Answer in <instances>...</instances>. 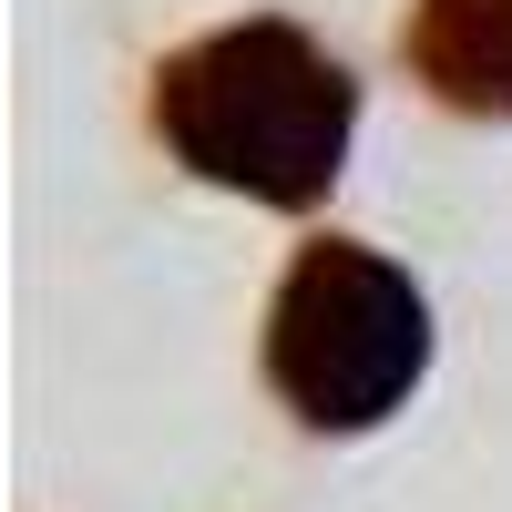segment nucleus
<instances>
[{
	"label": "nucleus",
	"instance_id": "1",
	"mask_svg": "<svg viewBox=\"0 0 512 512\" xmlns=\"http://www.w3.org/2000/svg\"><path fill=\"white\" fill-rule=\"evenodd\" d=\"M154 134L175 144L185 175L297 216V205H318L338 185V164H349L359 82L297 21H226V31L185 41V52L154 72Z\"/></svg>",
	"mask_w": 512,
	"mask_h": 512
},
{
	"label": "nucleus",
	"instance_id": "2",
	"mask_svg": "<svg viewBox=\"0 0 512 512\" xmlns=\"http://www.w3.org/2000/svg\"><path fill=\"white\" fill-rule=\"evenodd\" d=\"M431 369V308L379 246L318 236L267 308V379L308 431H369Z\"/></svg>",
	"mask_w": 512,
	"mask_h": 512
},
{
	"label": "nucleus",
	"instance_id": "3",
	"mask_svg": "<svg viewBox=\"0 0 512 512\" xmlns=\"http://www.w3.org/2000/svg\"><path fill=\"white\" fill-rule=\"evenodd\" d=\"M400 52L451 113H512V0H410Z\"/></svg>",
	"mask_w": 512,
	"mask_h": 512
}]
</instances>
